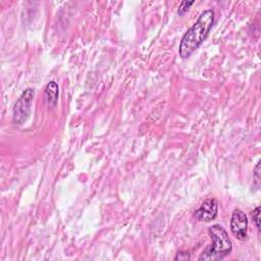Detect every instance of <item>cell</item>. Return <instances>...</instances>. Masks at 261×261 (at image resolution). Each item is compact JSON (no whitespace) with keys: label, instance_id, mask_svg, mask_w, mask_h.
Listing matches in <instances>:
<instances>
[{"label":"cell","instance_id":"cell-9","mask_svg":"<svg viewBox=\"0 0 261 261\" xmlns=\"http://www.w3.org/2000/svg\"><path fill=\"white\" fill-rule=\"evenodd\" d=\"M190 259H191V257H190V254L188 252H178L176 254V256L174 257L175 261H177V260H179V261H181V260H190Z\"/></svg>","mask_w":261,"mask_h":261},{"label":"cell","instance_id":"cell-8","mask_svg":"<svg viewBox=\"0 0 261 261\" xmlns=\"http://www.w3.org/2000/svg\"><path fill=\"white\" fill-rule=\"evenodd\" d=\"M252 217H253V220L255 222V225L257 227L258 230H260V207H256L254 210H253V213H252Z\"/></svg>","mask_w":261,"mask_h":261},{"label":"cell","instance_id":"cell-3","mask_svg":"<svg viewBox=\"0 0 261 261\" xmlns=\"http://www.w3.org/2000/svg\"><path fill=\"white\" fill-rule=\"evenodd\" d=\"M34 96H35L34 89L29 88L24 92H22V94L16 100L13 106V112H12V119L14 123L21 124L28 119L31 112V105H32Z\"/></svg>","mask_w":261,"mask_h":261},{"label":"cell","instance_id":"cell-5","mask_svg":"<svg viewBox=\"0 0 261 261\" xmlns=\"http://www.w3.org/2000/svg\"><path fill=\"white\" fill-rule=\"evenodd\" d=\"M217 212H218V204L216 199L208 198L195 211L194 215L199 221L209 222L216 218Z\"/></svg>","mask_w":261,"mask_h":261},{"label":"cell","instance_id":"cell-6","mask_svg":"<svg viewBox=\"0 0 261 261\" xmlns=\"http://www.w3.org/2000/svg\"><path fill=\"white\" fill-rule=\"evenodd\" d=\"M45 97L50 105H56V102L58 100V85L55 82L52 81L47 84L45 89Z\"/></svg>","mask_w":261,"mask_h":261},{"label":"cell","instance_id":"cell-1","mask_svg":"<svg viewBox=\"0 0 261 261\" xmlns=\"http://www.w3.org/2000/svg\"><path fill=\"white\" fill-rule=\"evenodd\" d=\"M214 23V11L212 9L204 10L197 21L182 36L178 53L181 58L190 57L204 42Z\"/></svg>","mask_w":261,"mask_h":261},{"label":"cell","instance_id":"cell-2","mask_svg":"<svg viewBox=\"0 0 261 261\" xmlns=\"http://www.w3.org/2000/svg\"><path fill=\"white\" fill-rule=\"evenodd\" d=\"M208 233L212 244L202 252L199 260H220L230 254L232 250L231 241L226 230L220 224L209 226Z\"/></svg>","mask_w":261,"mask_h":261},{"label":"cell","instance_id":"cell-4","mask_svg":"<svg viewBox=\"0 0 261 261\" xmlns=\"http://www.w3.org/2000/svg\"><path fill=\"white\" fill-rule=\"evenodd\" d=\"M230 230L233 237L240 241L247 239L248 218L241 209H234L230 218Z\"/></svg>","mask_w":261,"mask_h":261},{"label":"cell","instance_id":"cell-10","mask_svg":"<svg viewBox=\"0 0 261 261\" xmlns=\"http://www.w3.org/2000/svg\"><path fill=\"white\" fill-rule=\"evenodd\" d=\"M259 169H260V161H258V163H257V165L255 167V170H254V175H255L256 181H259V179H260V175H259L260 171H259Z\"/></svg>","mask_w":261,"mask_h":261},{"label":"cell","instance_id":"cell-7","mask_svg":"<svg viewBox=\"0 0 261 261\" xmlns=\"http://www.w3.org/2000/svg\"><path fill=\"white\" fill-rule=\"evenodd\" d=\"M195 3V1H181L177 10V13L179 15H182L185 12H187L189 10V8Z\"/></svg>","mask_w":261,"mask_h":261}]
</instances>
